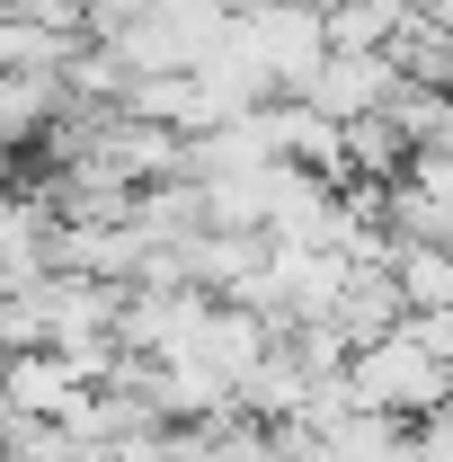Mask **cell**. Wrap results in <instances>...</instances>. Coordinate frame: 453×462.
<instances>
[{
    "mask_svg": "<svg viewBox=\"0 0 453 462\" xmlns=\"http://www.w3.org/2000/svg\"><path fill=\"white\" fill-rule=\"evenodd\" d=\"M400 89H409V80H400L392 54H374V45H329L320 71H311L293 98H302V107H320V116H338V125H356V116H383Z\"/></svg>",
    "mask_w": 453,
    "mask_h": 462,
    "instance_id": "cell-3",
    "label": "cell"
},
{
    "mask_svg": "<svg viewBox=\"0 0 453 462\" xmlns=\"http://www.w3.org/2000/svg\"><path fill=\"white\" fill-rule=\"evenodd\" d=\"M418 18H436V27H453V0H418Z\"/></svg>",
    "mask_w": 453,
    "mask_h": 462,
    "instance_id": "cell-4",
    "label": "cell"
},
{
    "mask_svg": "<svg viewBox=\"0 0 453 462\" xmlns=\"http://www.w3.org/2000/svg\"><path fill=\"white\" fill-rule=\"evenodd\" d=\"M240 36H249V54L267 62L276 98H293L320 71V54H329V9L320 0H240Z\"/></svg>",
    "mask_w": 453,
    "mask_h": 462,
    "instance_id": "cell-2",
    "label": "cell"
},
{
    "mask_svg": "<svg viewBox=\"0 0 453 462\" xmlns=\"http://www.w3.org/2000/svg\"><path fill=\"white\" fill-rule=\"evenodd\" d=\"M347 392H356V409H383V418H400V427H418L427 409L453 401V356L427 346L409 320H400L392 338H374V346L347 356Z\"/></svg>",
    "mask_w": 453,
    "mask_h": 462,
    "instance_id": "cell-1",
    "label": "cell"
}]
</instances>
